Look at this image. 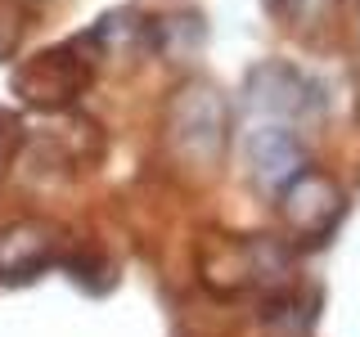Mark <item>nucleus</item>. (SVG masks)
<instances>
[{"label":"nucleus","mask_w":360,"mask_h":337,"mask_svg":"<svg viewBox=\"0 0 360 337\" xmlns=\"http://www.w3.org/2000/svg\"><path fill=\"white\" fill-rule=\"evenodd\" d=\"M329 5V0H292L288 5V18L297 22V18H320V9Z\"/></svg>","instance_id":"nucleus-6"},{"label":"nucleus","mask_w":360,"mask_h":337,"mask_svg":"<svg viewBox=\"0 0 360 337\" xmlns=\"http://www.w3.org/2000/svg\"><path fill=\"white\" fill-rule=\"evenodd\" d=\"M248 157H252V176L262 185L279 189V185H292L302 176V149L288 131L279 126H266V131H252L248 140Z\"/></svg>","instance_id":"nucleus-3"},{"label":"nucleus","mask_w":360,"mask_h":337,"mask_svg":"<svg viewBox=\"0 0 360 337\" xmlns=\"http://www.w3.org/2000/svg\"><path fill=\"white\" fill-rule=\"evenodd\" d=\"M284 211H288V220H292V230H297V234L320 239V234L333 225V216H338V189H333V180H324L320 171H302L288 185Z\"/></svg>","instance_id":"nucleus-2"},{"label":"nucleus","mask_w":360,"mask_h":337,"mask_svg":"<svg viewBox=\"0 0 360 337\" xmlns=\"http://www.w3.org/2000/svg\"><path fill=\"white\" fill-rule=\"evenodd\" d=\"M167 140L180 157L212 166L225 144V104L212 86H185L167 112Z\"/></svg>","instance_id":"nucleus-1"},{"label":"nucleus","mask_w":360,"mask_h":337,"mask_svg":"<svg viewBox=\"0 0 360 337\" xmlns=\"http://www.w3.org/2000/svg\"><path fill=\"white\" fill-rule=\"evenodd\" d=\"M82 81H86L82 67L68 59L63 50H54V54H41V59L18 77V90L32 104H68V99L82 90Z\"/></svg>","instance_id":"nucleus-4"},{"label":"nucleus","mask_w":360,"mask_h":337,"mask_svg":"<svg viewBox=\"0 0 360 337\" xmlns=\"http://www.w3.org/2000/svg\"><path fill=\"white\" fill-rule=\"evenodd\" d=\"M54 252V239L41 230H18V234H5V243H0V270H5V279H32L37 270L50 261Z\"/></svg>","instance_id":"nucleus-5"}]
</instances>
